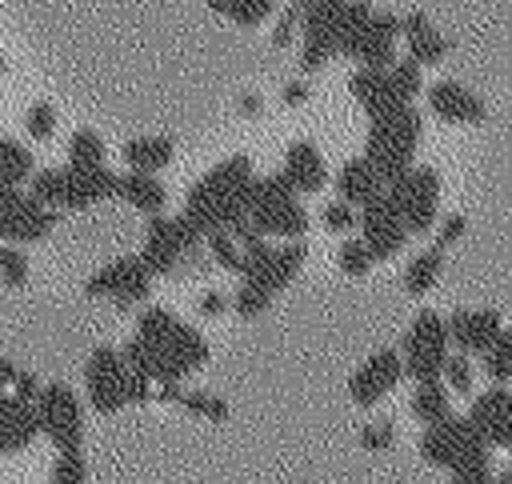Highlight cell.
Listing matches in <instances>:
<instances>
[{
  "label": "cell",
  "mask_w": 512,
  "mask_h": 484,
  "mask_svg": "<svg viewBox=\"0 0 512 484\" xmlns=\"http://www.w3.org/2000/svg\"><path fill=\"white\" fill-rule=\"evenodd\" d=\"M128 368L140 372L152 388H168V384H180L188 372H196L204 360H208V344L204 336L184 324L176 312L152 304L140 312L136 320V336L120 348Z\"/></svg>",
  "instance_id": "obj_1"
},
{
  "label": "cell",
  "mask_w": 512,
  "mask_h": 484,
  "mask_svg": "<svg viewBox=\"0 0 512 484\" xmlns=\"http://www.w3.org/2000/svg\"><path fill=\"white\" fill-rule=\"evenodd\" d=\"M252 164L248 156H228L220 160L204 180H196L184 196V220L200 232V236H212V232H232L248 220V192H252Z\"/></svg>",
  "instance_id": "obj_2"
},
{
  "label": "cell",
  "mask_w": 512,
  "mask_h": 484,
  "mask_svg": "<svg viewBox=\"0 0 512 484\" xmlns=\"http://www.w3.org/2000/svg\"><path fill=\"white\" fill-rule=\"evenodd\" d=\"M416 140H420V116H416L412 104H400V108H392V112H384V116L372 120L368 144H364V160L376 168V176L384 180V188L412 168Z\"/></svg>",
  "instance_id": "obj_3"
},
{
  "label": "cell",
  "mask_w": 512,
  "mask_h": 484,
  "mask_svg": "<svg viewBox=\"0 0 512 484\" xmlns=\"http://www.w3.org/2000/svg\"><path fill=\"white\" fill-rule=\"evenodd\" d=\"M84 392H88V404L104 416L120 412L124 404H140L152 396V384L128 368L124 352L120 348H96L84 364Z\"/></svg>",
  "instance_id": "obj_4"
},
{
  "label": "cell",
  "mask_w": 512,
  "mask_h": 484,
  "mask_svg": "<svg viewBox=\"0 0 512 484\" xmlns=\"http://www.w3.org/2000/svg\"><path fill=\"white\" fill-rule=\"evenodd\" d=\"M248 224L260 236H280V240H296L308 228V212L296 200L292 184L276 172V176H256L252 192H248Z\"/></svg>",
  "instance_id": "obj_5"
},
{
  "label": "cell",
  "mask_w": 512,
  "mask_h": 484,
  "mask_svg": "<svg viewBox=\"0 0 512 484\" xmlns=\"http://www.w3.org/2000/svg\"><path fill=\"white\" fill-rule=\"evenodd\" d=\"M400 360H404V372H408L416 384L440 380L444 360H448V328H444V316H440V312H432V308L416 312V320H412L408 332H404Z\"/></svg>",
  "instance_id": "obj_6"
},
{
  "label": "cell",
  "mask_w": 512,
  "mask_h": 484,
  "mask_svg": "<svg viewBox=\"0 0 512 484\" xmlns=\"http://www.w3.org/2000/svg\"><path fill=\"white\" fill-rule=\"evenodd\" d=\"M420 456L436 468H464V464H476V460H488V444L484 436L472 428L468 416H448L440 424H428L424 436H420Z\"/></svg>",
  "instance_id": "obj_7"
},
{
  "label": "cell",
  "mask_w": 512,
  "mask_h": 484,
  "mask_svg": "<svg viewBox=\"0 0 512 484\" xmlns=\"http://www.w3.org/2000/svg\"><path fill=\"white\" fill-rule=\"evenodd\" d=\"M204 236L184 220V216H148V232H144V248L140 260L148 264L152 276H172L184 268V260L196 252Z\"/></svg>",
  "instance_id": "obj_8"
},
{
  "label": "cell",
  "mask_w": 512,
  "mask_h": 484,
  "mask_svg": "<svg viewBox=\"0 0 512 484\" xmlns=\"http://www.w3.org/2000/svg\"><path fill=\"white\" fill-rule=\"evenodd\" d=\"M384 196H388V204L396 208L400 224L420 236V232H428V228L436 224L440 176H436V168H416V164H412L400 180H392V184L384 188Z\"/></svg>",
  "instance_id": "obj_9"
},
{
  "label": "cell",
  "mask_w": 512,
  "mask_h": 484,
  "mask_svg": "<svg viewBox=\"0 0 512 484\" xmlns=\"http://www.w3.org/2000/svg\"><path fill=\"white\" fill-rule=\"evenodd\" d=\"M32 408H36V428L56 444V452H80L84 412L68 384H40V396Z\"/></svg>",
  "instance_id": "obj_10"
},
{
  "label": "cell",
  "mask_w": 512,
  "mask_h": 484,
  "mask_svg": "<svg viewBox=\"0 0 512 484\" xmlns=\"http://www.w3.org/2000/svg\"><path fill=\"white\" fill-rule=\"evenodd\" d=\"M52 228H56L52 208H44L40 200H32L12 184H0V240L32 244V240H44Z\"/></svg>",
  "instance_id": "obj_11"
},
{
  "label": "cell",
  "mask_w": 512,
  "mask_h": 484,
  "mask_svg": "<svg viewBox=\"0 0 512 484\" xmlns=\"http://www.w3.org/2000/svg\"><path fill=\"white\" fill-rule=\"evenodd\" d=\"M84 288H88V296H104V300L128 308V304H136L152 292V272L140 256H120V260L96 268Z\"/></svg>",
  "instance_id": "obj_12"
},
{
  "label": "cell",
  "mask_w": 512,
  "mask_h": 484,
  "mask_svg": "<svg viewBox=\"0 0 512 484\" xmlns=\"http://www.w3.org/2000/svg\"><path fill=\"white\" fill-rule=\"evenodd\" d=\"M400 376H404L400 352H396V348H380V352H372V356L348 376V396H352V404L372 408L376 400H384V396L400 384Z\"/></svg>",
  "instance_id": "obj_13"
},
{
  "label": "cell",
  "mask_w": 512,
  "mask_h": 484,
  "mask_svg": "<svg viewBox=\"0 0 512 484\" xmlns=\"http://www.w3.org/2000/svg\"><path fill=\"white\" fill-rule=\"evenodd\" d=\"M396 36H400V20L392 12H372L356 36L348 40V56L360 60V68H388L396 64Z\"/></svg>",
  "instance_id": "obj_14"
},
{
  "label": "cell",
  "mask_w": 512,
  "mask_h": 484,
  "mask_svg": "<svg viewBox=\"0 0 512 484\" xmlns=\"http://www.w3.org/2000/svg\"><path fill=\"white\" fill-rule=\"evenodd\" d=\"M360 240H364V248L372 252V260H388V256H396L400 248H404V240H408V228L400 224V216H396V208L388 204V196H376L372 204H364L360 208Z\"/></svg>",
  "instance_id": "obj_15"
},
{
  "label": "cell",
  "mask_w": 512,
  "mask_h": 484,
  "mask_svg": "<svg viewBox=\"0 0 512 484\" xmlns=\"http://www.w3.org/2000/svg\"><path fill=\"white\" fill-rule=\"evenodd\" d=\"M472 428L484 436L488 448H508L512 452V392L492 384L488 392H480L472 400V412H468Z\"/></svg>",
  "instance_id": "obj_16"
},
{
  "label": "cell",
  "mask_w": 512,
  "mask_h": 484,
  "mask_svg": "<svg viewBox=\"0 0 512 484\" xmlns=\"http://www.w3.org/2000/svg\"><path fill=\"white\" fill-rule=\"evenodd\" d=\"M444 328H448V344H456L464 356L468 352H480L484 356V348L500 336V312H492V308H456L448 320H444Z\"/></svg>",
  "instance_id": "obj_17"
},
{
  "label": "cell",
  "mask_w": 512,
  "mask_h": 484,
  "mask_svg": "<svg viewBox=\"0 0 512 484\" xmlns=\"http://www.w3.org/2000/svg\"><path fill=\"white\" fill-rule=\"evenodd\" d=\"M36 408L24 404L20 396H12V388H0V452H20L32 444L36 436Z\"/></svg>",
  "instance_id": "obj_18"
},
{
  "label": "cell",
  "mask_w": 512,
  "mask_h": 484,
  "mask_svg": "<svg viewBox=\"0 0 512 484\" xmlns=\"http://www.w3.org/2000/svg\"><path fill=\"white\" fill-rule=\"evenodd\" d=\"M280 176L292 184V192H316V188H324V180H328V168H324V156H320V148H316V144H308V140H296V144H288Z\"/></svg>",
  "instance_id": "obj_19"
},
{
  "label": "cell",
  "mask_w": 512,
  "mask_h": 484,
  "mask_svg": "<svg viewBox=\"0 0 512 484\" xmlns=\"http://www.w3.org/2000/svg\"><path fill=\"white\" fill-rule=\"evenodd\" d=\"M428 108L440 120H484V100L460 80H436L428 88Z\"/></svg>",
  "instance_id": "obj_20"
},
{
  "label": "cell",
  "mask_w": 512,
  "mask_h": 484,
  "mask_svg": "<svg viewBox=\"0 0 512 484\" xmlns=\"http://www.w3.org/2000/svg\"><path fill=\"white\" fill-rule=\"evenodd\" d=\"M352 96L360 100V108L368 112V120L400 108L404 100L392 92V80H388V68H356L352 72Z\"/></svg>",
  "instance_id": "obj_21"
},
{
  "label": "cell",
  "mask_w": 512,
  "mask_h": 484,
  "mask_svg": "<svg viewBox=\"0 0 512 484\" xmlns=\"http://www.w3.org/2000/svg\"><path fill=\"white\" fill-rule=\"evenodd\" d=\"M336 192H340L344 204L364 208V204H372L376 196H384V180L376 176V168H372L364 156H356V160H348V164L336 172Z\"/></svg>",
  "instance_id": "obj_22"
},
{
  "label": "cell",
  "mask_w": 512,
  "mask_h": 484,
  "mask_svg": "<svg viewBox=\"0 0 512 484\" xmlns=\"http://www.w3.org/2000/svg\"><path fill=\"white\" fill-rule=\"evenodd\" d=\"M400 36L408 40V56H412L416 64H436V60H444V52H448V40L432 28V20H428L424 12H408V16L400 20Z\"/></svg>",
  "instance_id": "obj_23"
},
{
  "label": "cell",
  "mask_w": 512,
  "mask_h": 484,
  "mask_svg": "<svg viewBox=\"0 0 512 484\" xmlns=\"http://www.w3.org/2000/svg\"><path fill=\"white\" fill-rule=\"evenodd\" d=\"M116 196V172L100 168H68V208H92Z\"/></svg>",
  "instance_id": "obj_24"
},
{
  "label": "cell",
  "mask_w": 512,
  "mask_h": 484,
  "mask_svg": "<svg viewBox=\"0 0 512 484\" xmlns=\"http://www.w3.org/2000/svg\"><path fill=\"white\" fill-rule=\"evenodd\" d=\"M116 196L128 200L132 208L148 212V216H160L164 212V200H168L164 184L152 172H132V168L128 172H116Z\"/></svg>",
  "instance_id": "obj_25"
},
{
  "label": "cell",
  "mask_w": 512,
  "mask_h": 484,
  "mask_svg": "<svg viewBox=\"0 0 512 484\" xmlns=\"http://www.w3.org/2000/svg\"><path fill=\"white\" fill-rule=\"evenodd\" d=\"M412 416H416L424 428L452 416V392L444 388V380H428V384H416V388H412Z\"/></svg>",
  "instance_id": "obj_26"
},
{
  "label": "cell",
  "mask_w": 512,
  "mask_h": 484,
  "mask_svg": "<svg viewBox=\"0 0 512 484\" xmlns=\"http://www.w3.org/2000/svg\"><path fill=\"white\" fill-rule=\"evenodd\" d=\"M124 160L132 172H160L172 160V140L168 136H136L124 144Z\"/></svg>",
  "instance_id": "obj_27"
},
{
  "label": "cell",
  "mask_w": 512,
  "mask_h": 484,
  "mask_svg": "<svg viewBox=\"0 0 512 484\" xmlns=\"http://www.w3.org/2000/svg\"><path fill=\"white\" fill-rule=\"evenodd\" d=\"M440 268H444V252L432 244V248H424V252H416L412 260H408V268H404V292L408 296H424L436 280H440Z\"/></svg>",
  "instance_id": "obj_28"
},
{
  "label": "cell",
  "mask_w": 512,
  "mask_h": 484,
  "mask_svg": "<svg viewBox=\"0 0 512 484\" xmlns=\"http://www.w3.org/2000/svg\"><path fill=\"white\" fill-rule=\"evenodd\" d=\"M24 180H32V152H28L20 140L4 136V140H0V184L20 188Z\"/></svg>",
  "instance_id": "obj_29"
},
{
  "label": "cell",
  "mask_w": 512,
  "mask_h": 484,
  "mask_svg": "<svg viewBox=\"0 0 512 484\" xmlns=\"http://www.w3.org/2000/svg\"><path fill=\"white\" fill-rule=\"evenodd\" d=\"M32 200H40L44 208H68V172L64 168H44V172H32Z\"/></svg>",
  "instance_id": "obj_30"
},
{
  "label": "cell",
  "mask_w": 512,
  "mask_h": 484,
  "mask_svg": "<svg viewBox=\"0 0 512 484\" xmlns=\"http://www.w3.org/2000/svg\"><path fill=\"white\" fill-rule=\"evenodd\" d=\"M480 364H484V376L492 384H508L512 380V328H500V336L484 348Z\"/></svg>",
  "instance_id": "obj_31"
},
{
  "label": "cell",
  "mask_w": 512,
  "mask_h": 484,
  "mask_svg": "<svg viewBox=\"0 0 512 484\" xmlns=\"http://www.w3.org/2000/svg\"><path fill=\"white\" fill-rule=\"evenodd\" d=\"M104 164V140L88 128H80L68 140V168H100Z\"/></svg>",
  "instance_id": "obj_32"
},
{
  "label": "cell",
  "mask_w": 512,
  "mask_h": 484,
  "mask_svg": "<svg viewBox=\"0 0 512 484\" xmlns=\"http://www.w3.org/2000/svg\"><path fill=\"white\" fill-rule=\"evenodd\" d=\"M208 8L212 12H220V16H228V20H236V24H260V20H268V12H272V0H208Z\"/></svg>",
  "instance_id": "obj_33"
},
{
  "label": "cell",
  "mask_w": 512,
  "mask_h": 484,
  "mask_svg": "<svg viewBox=\"0 0 512 484\" xmlns=\"http://www.w3.org/2000/svg\"><path fill=\"white\" fill-rule=\"evenodd\" d=\"M388 80H392V92H396L404 104H412V96L420 92V64H416L412 56H404V60L388 64Z\"/></svg>",
  "instance_id": "obj_34"
},
{
  "label": "cell",
  "mask_w": 512,
  "mask_h": 484,
  "mask_svg": "<svg viewBox=\"0 0 512 484\" xmlns=\"http://www.w3.org/2000/svg\"><path fill=\"white\" fill-rule=\"evenodd\" d=\"M204 240H208V252H212V260H216L220 268L240 272V264H244V248H240V240H236L232 232H212V236H204Z\"/></svg>",
  "instance_id": "obj_35"
},
{
  "label": "cell",
  "mask_w": 512,
  "mask_h": 484,
  "mask_svg": "<svg viewBox=\"0 0 512 484\" xmlns=\"http://www.w3.org/2000/svg\"><path fill=\"white\" fill-rule=\"evenodd\" d=\"M48 484H88V464L80 452H56Z\"/></svg>",
  "instance_id": "obj_36"
},
{
  "label": "cell",
  "mask_w": 512,
  "mask_h": 484,
  "mask_svg": "<svg viewBox=\"0 0 512 484\" xmlns=\"http://www.w3.org/2000/svg\"><path fill=\"white\" fill-rule=\"evenodd\" d=\"M268 304H272V292H264V288L252 284V280H240V288H236V296H232V308H236L244 320L260 316Z\"/></svg>",
  "instance_id": "obj_37"
},
{
  "label": "cell",
  "mask_w": 512,
  "mask_h": 484,
  "mask_svg": "<svg viewBox=\"0 0 512 484\" xmlns=\"http://www.w3.org/2000/svg\"><path fill=\"white\" fill-rule=\"evenodd\" d=\"M336 260H340V272H348V276H364V272L372 268V252L364 248V240H360V236H348V240L340 244Z\"/></svg>",
  "instance_id": "obj_38"
},
{
  "label": "cell",
  "mask_w": 512,
  "mask_h": 484,
  "mask_svg": "<svg viewBox=\"0 0 512 484\" xmlns=\"http://www.w3.org/2000/svg\"><path fill=\"white\" fill-rule=\"evenodd\" d=\"M440 380H444V388H448V392H456V396H468V392H472V364H468V356H464V352L448 356V360H444V372H440Z\"/></svg>",
  "instance_id": "obj_39"
},
{
  "label": "cell",
  "mask_w": 512,
  "mask_h": 484,
  "mask_svg": "<svg viewBox=\"0 0 512 484\" xmlns=\"http://www.w3.org/2000/svg\"><path fill=\"white\" fill-rule=\"evenodd\" d=\"M0 280L12 288H20L28 280V256L16 244H0Z\"/></svg>",
  "instance_id": "obj_40"
},
{
  "label": "cell",
  "mask_w": 512,
  "mask_h": 484,
  "mask_svg": "<svg viewBox=\"0 0 512 484\" xmlns=\"http://www.w3.org/2000/svg\"><path fill=\"white\" fill-rule=\"evenodd\" d=\"M176 404H184L188 412L208 416V420H224V416H228V404H224L220 396H212V392H184Z\"/></svg>",
  "instance_id": "obj_41"
},
{
  "label": "cell",
  "mask_w": 512,
  "mask_h": 484,
  "mask_svg": "<svg viewBox=\"0 0 512 484\" xmlns=\"http://www.w3.org/2000/svg\"><path fill=\"white\" fill-rule=\"evenodd\" d=\"M320 220H324V228H328V232H352V224H360L356 208H352V204H344V200L328 204V208L320 212Z\"/></svg>",
  "instance_id": "obj_42"
},
{
  "label": "cell",
  "mask_w": 512,
  "mask_h": 484,
  "mask_svg": "<svg viewBox=\"0 0 512 484\" xmlns=\"http://www.w3.org/2000/svg\"><path fill=\"white\" fill-rule=\"evenodd\" d=\"M24 124H28L32 140H48L52 128H56V112H52V104H32L28 116H24Z\"/></svg>",
  "instance_id": "obj_43"
},
{
  "label": "cell",
  "mask_w": 512,
  "mask_h": 484,
  "mask_svg": "<svg viewBox=\"0 0 512 484\" xmlns=\"http://www.w3.org/2000/svg\"><path fill=\"white\" fill-rule=\"evenodd\" d=\"M392 440H396V424H392V420H372V424L360 432V444L372 448V452L392 448Z\"/></svg>",
  "instance_id": "obj_44"
},
{
  "label": "cell",
  "mask_w": 512,
  "mask_h": 484,
  "mask_svg": "<svg viewBox=\"0 0 512 484\" xmlns=\"http://www.w3.org/2000/svg\"><path fill=\"white\" fill-rule=\"evenodd\" d=\"M452 484H496L492 476V460H476V464H464L452 472Z\"/></svg>",
  "instance_id": "obj_45"
},
{
  "label": "cell",
  "mask_w": 512,
  "mask_h": 484,
  "mask_svg": "<svg viewBox=\"0 0 512 484\" xmlns=\"http://www.w3.org/2000/svg\"><path fill=\"white\" fill-rule=\"evenodd\" d=\"M460 236H464V216H460V212H452V216H444V220H440V228H436V248L444 252V248H448V244H456Z\"/></svg>",
  "instance_id": "obj_46"
},
{
  "label": "cell",
  "mask_w": 512,
  "mask_h": 484,
  "mask_svg": "<svg viewBox=\"0 0 512 484\" xmlns=\"http://www.w3.org/2000/svg\"><path fill=\"white\" fill-rule=\"evenodd\" d=\"M224 308H228V300H224L220 292H204V296H200V312H204V316H216V312H224Z\"/></svg>",
  "instance_id": "obj_47"
},
{
  "label": "cell",
  "mask_w": 512,
  "mask_h": 484,
  "mask_svg": "<svg viewBox=\"0 0 512 484\" xmlns=\"http://www.w3.org/2000/svg\"><path fill=\"white\" fill-rule=\"evenodd\" d=\"M16 372H20V368H12V360H4V356H0V388H12Z\"/></svg>",
  "instance_id": "obj_48"
},
{
  "label": "cell",
  "mask_w": 512,
  "mask_h": 484,
  "mask_svg": "<svg viewBox=\"0 0 512 484\" xmlns=\"http://www.w3.org/2000/svg\"><path fill=\"white\" fill-rule=\"evenodd\" d=\"M304 96H308L304 84H288V88H284V100H288V104H296V100H304Z\"/></svg>",
  "instance_id": "obj_49"
},
{
  "label": "cell",
  "mask_w": 512,
  "mask_h": 484,
  "mask_svg": "<svg viewBox=\"0 0 512 484\" xmlns=\"http://www.w3.org/2000/svg\"><path fill=\"white\" fill-rule=\"evenodd\" d=\"M260 104H264L260 96H244V100H240V112H248V116H252V112H260Z\"/></svg>",
  "instance_id": "obj_50"
},
{
  "label": "cell",
  "mask_w": 512,
  "mask_h": 484,
  "mask_svg": "<svg viewBox=\"0 0 512 484\" xmlns=\"http://www.w3.org/2000/svg\"><path fill=\"white\" fill-rule=\"evenodd\" d=\"M0 76H4V56H0Z\"/></svg>",
  "instance_id": "obj_51"
}]
</instances>
